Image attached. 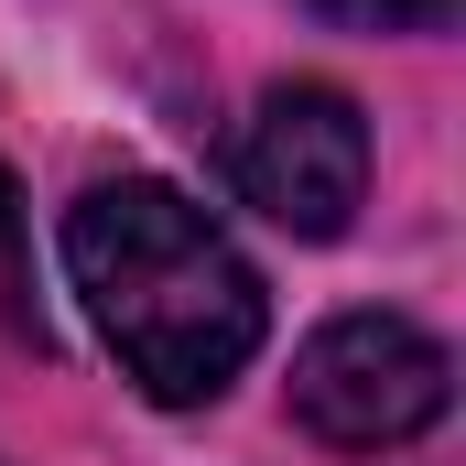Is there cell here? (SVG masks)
Wrapping results in <instances>:
<instances>
[{
    "instance_id": "3957f363",
    "label": "cell",
    "mask_w": 466,
    "mask_h": 466,
    "mask_svg": "<svg viewBox=\"0 0 466 466\" xmlns=\"http://www.w3.org/2000/svg\"><path fill=\"white\" fill-rule=\"evenodd\" d=\"M228 185L293 238H337L369 196V119H358L348 87L326 76H293L271 87L260 109L238 119V152H228Z\"/></svg>"
},
{
    "instance_id": "7a4b0ae2",
    "label": "cell",
    "mask_w": 466,
    "mask_h": 466,
    "mask_svg": "<svg viewBox=\"0 0 466 466\" xmlns=\"http://www.w3.org/2000/svg\"><path fill=\"white\" fill-rule=\"evenodd\" d=\"M445 401H456V358L434 348L412 315H337V326H315V348L293 358L304 434L358 445V456L412 445L423 423H445Z\"/></svg>"
},
{
    "instance_id": "6da1fadb",
    "label": "cell",
    "mask_w": 466,
    "mask_h": 466,
    "mask_svg": "<svg viewBox=\"0 0 466 466\" xmlns=\"http://www.w3.org/2000/svg\"><path fill=\"white\" fill-rule=\"evenodd\" d=\"M66 282L87 293L109 358L163 412L218 401L260 358V326H271L260 271L238 260V238L152 174H109L66 207Z\"/></svg>"
},
{
    "instance_id": "277c9868",
    "label": "cell",
    "mask_w": 466,
    "mask_h": 466,
    "mask_svg": "<svg viewBox=\"0 0 466 466\" xmlns=\"http://www.w3.org/2000/svg\"><path fill=\"white\" fill-rule=\"evenodd\" d=\"M304 11H326L348 33H445L456 22V0H304Z\"/></svg>"
}]
</instances>
